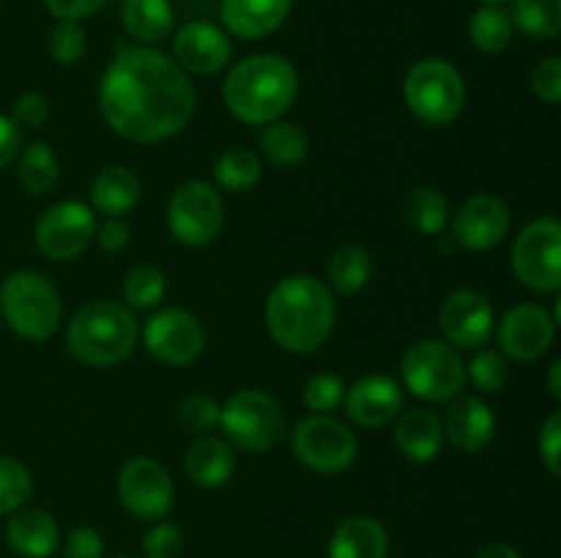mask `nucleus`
Returning <instances> with one entry per match:
<instances>
[{
	"instance_id": "obj_20",
	"label": "nucleus",
	"mask_w": 561,
	"mask_h": 558,
	"mask_svg": "<svg viewBox=\"0 0 561 558\" xmlns=\"http://www.w3.org/2000/svg\"><path fill=\"white\" fill-rule=\"evenodd\" d=\"M294 0H222L219 3V20L225 33L236 38L255 42V38L272 36L283 22L288 20Z\"/></svg>"
},
{
	"instance_id": "obj_2",
	"label": "nucleus",
	"mask_w": 561,
	"mask_h": 558,
	"mask_svg": "<svg viewBox=\"0 0 561 558\" xmlns=\"http://www.w3.org/2000/svg\"><path fill=\"white\" fill-rule=\"evenodd\" d=\"M334 317V295L310 274H290L268 290V334L288 353H316L332 334Z\"/></svg>"
},
{
	"instance_id": "obj_43",
	"label": "nucleus",
	"mask_w": 561,
	"mask_h": 558,
	"mask_svg": "<svg viewBox=\"0 0 561 558\" xmlns=\"http://www.w3.org/2000/svg\"><path fill=\"white\" fill-rule=\"evenodd\" d=\"M104 539L91 525H77L64 542V558H102Z\"/></svg>"
},
{
	"instance_id": "obj_8",
	"label": "nucleus",
	"mask_w": 561,
	"mask_h": 558,
	"mask_svg": "<svg viewBox=\"0 0 561 558\" xmlns=\"http://www.w3.org/2000/svg\"><path fill=\"white\" fill-rule=\"evenodd\" d=\"M403 383L411 394L431 403H449L466 386V364L458 350L442 339H420L400 361Z\"/></svg>"
},
{
	"instance_id": "obj_16",
	"label": "nucleus",
	"mask_w": 561,
	"mask_h": 558,
	"mask_svg": "<svg viewBox=\"0 0 561 558\" xmlns=\"http://www.w3.org/2000/svg\"><path fill=\"white\" fill-rule=\"evenodd\" d=\"M557 337V321L540 304H515L499 323V345L502 356L515 361H537L551 350Z\"/></svg>"
},
{
	"instance_id": "obj_28",
	"label": "nucleus",
	"mask_w": 561,
	"mask_h": 558,
	"mask_svg": "<svg viewBox=\"0 0 561 558\" xmlns=\"http://www.w3.org/2000/svg\"><path fill=\"white\" fill-rule=\"evenodd\" d=\"M373 277V257L365 246L343 244L329 257V279L332 288L343 295H354L370 282Z\"/></svg>"
},
{
	"instance_id": "obj_41",
	"label": "nucleus",
	"mask_w": 561,
	"mask_h": 558,
	"mask_svg": "<svg viewBox=\"0 0 561 558\" xmlns=\"http://www.w3.org/2000/svg\"><path fill=\"white\" fill-rule=\"evenodd\" d=\"M142 553L146 558H181L184 553V534L175 523H157L142 536Z\"/></svg>"
},
{
	"instance_id": "obj_45",
	"label": "nucleus",
	"mask_w": 561,
	"mask_h": 558,
	"mask_svg": "<svg viewBox=\"0 0 561 558\" xmlns=\"http://www.w3.org/2000/svg\"><path fill=\"white\" fill-rule=\"evenodd\" d=\"M49 115V104L42 93H22L20 98L14 102V109H11V120H14L20 129H38V126L47 120Z\"/></svg>"
},
{
	"instance_id": "obj_48",
	"label": "nucleus",
	"mask_w": 561,
	"mask_h": 558,
	"mask_svg": "<svg viewBox=\"0 0 561 558\" xmlns=\"http://www.w3.org/2000/svg\"><path fill=\"white\" fill-rule=\"evenodd\" d=\"M22 146V129L9 118V115H0V170L9 162H14V156L20 153Z\"/></svg>"
},
{
	"instance_id": "obj_25",
	"label": "nucleus",
	"mask_w": 561,
	"mask_h": 558,
	"mask_svg": "<svg viewBox=\"0 0 561 558\" xmlns=\"http://www.w3.org/2000/svg\"><path fill=\"white\" fill-rule=\"evenodd\" d=\"M184 470L197 487H222L236 470V454L228 441L201 435L184 457Z\"/></svg>"
},
{
	"instance_id": "obj_44",
	"label": "nucleus",
	"mask_w": 561,
	"mask_h": 558,
	"mask_svg": "<svg viewBox=\"0 0 561 558\" xmlns=\"http://www.w3.org/2000/svg\"><path fill=\"white\" fill-rule=\"evenodd\" d=\"M540 457L548 474H561V410H553L540 430Z\"/></svg>"
},
{
	"instance_id": "obj_23",
	"label": "nucleus",
	"mask_w": 561,
	"mask_h": 558,
	"mask_svg": "<svg viewBox=\"0 0 561 558\" xmlns=\"http://www.w3.org/2000/svg\"><path fill=\"white\" fill-rule=\"evenodd\" d=\"M5 542L22 558H49L58 547V523L44 509H16L5 525Z\"/></svg>"
},
{
	"instance_id": "obj_37",
	"label": "nucleus",
	"mask_w": 561,
	"mask_h": 558,
	"mask_svg": "<svg viewBox=\"0 0 561 558\" xmlns=\"http://www.w3.org/2000/svg\"><path fill=\"white\" fill-rule=\"evenodd\" d=\"M33 492V479L22 463L0 457V514H11L25 507Z\"/></svg>"
},
{
	"instance_id": "obj_22",
	"label": "nucleus",
	"mask_w": 561,
	"mask_h": 558,
	"mask_svg": "<svg viewBox=\"0 0 561 558\" xmlns=\"http://www.w3.org/2000/svg\"><path fill=\"white\" fill-rule=\"evenodd\" d=\"M394 443L411 463H431L444 449L442 419L427 408H403L394 427Z\"/></svg>"
},
{
	"instance_id": "obj_7",
	"label": "nucleus",
	"mask_w": 561,
	"mask_h": 558,
	"mask_svg": "<svg viewBox=\"0 0 561 558\" xmlns=\"http://www.w3.org/2000/svg\"><path fill=\"white\" fill-rule=\"evenodd\" d=\"M219 427L236 449L263 454L283 441L288 421L283 405L272 394L261 388H244L219 405Z\"/></svg>"
},
{
	"instance_id": "obj_13",
	"label": "nucleus",
	"mask_w": 561,
	"mask_h": 558,
	"mask_svg": "<svg viewBox=\"0 0 561 558\" xmlns=\"http://www.w3.org/2000/svg\"><path fill=\"white\" fill-rule=\"evenodd\" d=\"M142 339H146L148 353L157 361L170 367H186L203 353L206 332L192 312L168 306L148 317Z\"/></svg>"
},
{
	"instance_id": "obj_47",
	"label": "nucleus",
	"mask_w": 561,
	"mask_h": 558,
	"mask_svg": "<svg viewBox=\"0 0 561 558\" xmlns=\"http://www.w3.org/2000/svg\"><path fill=\"white\" fill-rule=\"evenodd\" d=\"M96 241L104 252L115 255V252L126 249L131 241V230L124 219H113L107 217V222L96 224Z\"/></svg>"
},
{
	"instance_id": "obj_40",
	"label": "nucleus",
	"mask_w": 561,
	"mask_h": 558,
	"mask_svg": "<svg viewBox=\"0 0 561 558\" xmlns=\"http://www.w3.org/2000/svg\"><path fill=\"white\" fill-rule=\"evenodd\" d=\"M179 425L186 432L206 435L211 427L219 425V403L208 397V394H190L179 405Z\"/></svg>"
},
{
	"instance_id": "obj_33",
	"label": "nucleus",
	"mask_w": 561,
	"mask_h": 558,
	"mask_svg": "<svg viewBox=\"0 0 561 558\" xmlns=\"http://www.w3.org/2000/svg\"><path fill=\"white\" fill-rule=\"evenodd\" d=\"M513 27L531 38H557L561 33V0H513Z\"/></svg>"
},
{
	"instance_id": "obj_19",
	"label": "nucleus",
	"mask_w": 561,
	"mask_h": 558,
	"mask_svg": "<svg viewBox=\"0 0 561 558\" xmlns=\"http://www.w3.org/2000/svg\"><path fill=\"white\" fill-rule=\"evenodd\" d=\"M345 410L359 427H387L400 416L405 405L403 386L389 375L359 377L351 388H345Z\"/></svg>"
},
{
	"instance_id": "obj_10",
	"label": "nucleus",
	"mask_w": 561,
	"mask_h": 558,
	"mask_svg": "<svg viewBox=\"0 0 561 558\" xmlns=\"http://www.w3.org/2000/svg\"><path fill=\"white\" fill-rule=\"evenodd\" d=\"M290 446L301 465L323 476L343 474L356 460L354 432L327 414H312L301 419L290 432Z\"/></svg>"
},
{
	"instance_id": "obj_6",
	"label": "nucleus",
	"mask_w": 561,
	"mask_h": 558,
	"mask_svg": "<svg viewBox=\"0 0 561 558\" xmlns=\"http://www.w3.org/2000/svg\"><path fill=\"white\" fill-rule=\"evenodd\" d=\"M403 96L411 113L427 126H449L466 104L460 71L444 58L416 60L403 82Z\"/></svg>"
},
{
	"instance_id": "obj_9",
	"label": "nucleus",
	"mask_w": 561,
	"mask_h": 558,
	"mask_svg": "<svg viewBox=\"0 0 561 558\" xmlns=\"http://www.w3.org/2000/svg\"><path fill=\"white\" fill-rule=\"evenodd\" d=\"M513 271L535 293H557L561 288V224L540 217L526 224L513 241Z\"/></svg>"
},
{
	"instance_id": "obj_29",
	"label": "nucleus",
	"mask_w": 561,
	"mask_h": 558,
	"mask_svg": "<svg viewBox=\"0 0 561 558\" xmlns=\"http://www.w3.org/2000/svg\"><path fill=\"white\" fill-rule=\"evenodd\" d=\"M307 148H310L307 131L296 124L274 120V124H266V129L261 131V151L277 167H296V164H301L307 159Z\"/></svg>"
},
{
	"instance_id": "obj_49",
	"label": "nucleus",
	"mask_w": 561,
	"mask_h": 558,
	"mask_svg": "<svg viewBox=\"0 0 561 558\" xmlns=\"http://www.w3.org/2000/svg\"><path fill=\"white\" fill-rule=\"evenodd\" d=\"M477 558H524V556H520L515 547L502 545V542H493V545L482 547V550L477 553Z\"/></svg>"
},
{
	"instance_id": "obj_32",
	"label": "nucleus",
	"mask_w": 561,
	"mask_h": 558,
	"mask_svg": "<svg viewBox=\"0 0 561 558\" xmlns=\"http://www.w3.org/2000/svg\"><path fill=\"white\" fill-rule=\"evenodd\" d=\"M58 159H55L53 148L47 142H31L22 151L20 164H16V178L25 186V191H31V195H47L58 184Z\"/></svg>"
},
{
	"instance_id": "obj_11",
	"label": "nucleus",
	"mask_w": 561,
	"mask_h": 558,
	"mask_svg": "<svg viewBox=\"0 0 561 558\" xmlns=\"http://www.w3.org/2000/svg\"><path fill=\"white\" fill-rule=\"evenodd\" d=\"M225 206L219 191L206 181H184L168 202V228L184 246H206L219 235Z\"/></svg>"
},
{
	"instance_id": "obj_46",
	"label": "nucleus",
	"mask_w": 561,
	"mask_h": 558,
	"mask_svg": "<svg viewBox=\"0 0 561 558\" xmlns=\"http://www.w3.org/2000/svg\"><path fill=\"white\" fill-rule=\"evenodd\" d=\"M104 3H107V0H44V5H47V11L55 16V20H75V22L96 14Z\"/></svg>"
},
{
	"instance_id": "obj_5",
	"label": "nucleus",
	"mask_w": 561,
	"mask_h": 558,
	"mask_svg": "<svg viewBox=\"0 0 561 558\" xmlns=\"http://www.w3.org/2000/svg\"><path fill=\"white\" fill-rule=\"evenodd\" d=\"M0 315L25 339H49L60 326V299L47 277L14 271L0 284Z\"/></svg>"
},
{
	"instance_id": "obj_30",
	"label": "nucleus",
	"mask_w": 561,
	"mask_h": 558,
	"mask_svg": "<svg viewBox=\"0 0 561 558\" xmlns=\"http://www.w3.org/2000/svg\"><path fill=\"white\" fill-rule=\"evenodd\" d=\"M513 20L502 5H482L469 20V38L480 53H504L513 42Z\"/></svg>"
},
{
	"instance_id": "obj_24",
	"label": "nucleus",
	"mask_w": 561,
	"mask_h": 558,
	"mask_svg": "<svg viewBox=\"0 0 561 558\" xmlns=\"http://www.w3.org/2000/svg\"><path fill=\"white\" fill-rule=\"evenodd\" d=\"M389 534L376 518L354 514L343 520L329 542V558H387Z\"/></svg>"
},
{
	"instance_id": "obj_34",
	"label": "nucleus",
	"mask_w": 561,
	"mask_h": 558,
	"mask_svg": "<svg viewBox=\"0 0 561 558\" xmlns=\"http://www.w3.org/2000/svg\"><path fill=\"white\" fill-rule=\"evenodd\" d=\"M261 156L250 148H228L214 164V178L228 191H250L261 181Z\"/></svg>"
},
{
	"instance_id": "obj_18",
	"label": "nucleus",
	"mask_w": 561,
	"mask_h": 558,
	"mask_svg": "<svg viewBox=\"0 0 561 558\" xmlns=\"http://www.w3.org/2000/svg\"><path fill=\"white\" fill-rule=\"evenodd\" d=\"M173 53L181 69L208 77L217 74L230 63L233 44H230V36L222 27H217L214 22L195 20L181 27L173 42Z\"/></svg>"
},
{
	"instance_id": "obj_42",
	"label": "nucleus",
	"mask_w": 561,
	"mask_h": 558,
	"mask_svg": "<svg viewBox=\"0 0 561 558\" xmlns=\"http://www.w3.org/2000/svg\"><path fill=\"white\" fill-rule=\"evenodd\" d=\"M531 91L546 104L561 102V58L551 55V58L540 60L535 66V71H531Z\"/></svg>"
},
{
	"instance_id": "obj_31",
	"label": "nucleus",
	"mask_w": 561,
	"mask_h": 558,
	"mask_svg": "<svg viewBox=\"0 0 561 558\" xmlns=\"http://www.w3.org/2000/svg\"><path fill=\"white\" fill-rule=\"evenodd\" d=\"M405 222L422 235H438L449 224V200L433 186H420L405 197Z\"/></svg>"
},
{
	"instance_id": "obj_51",
	"label": "nucleus",
	"mask_w": 561,
	"mask_h": 558,
	"mask_svg": "<svg viewBox=\"0 0 561 558\" xmlns=\"http://www.w3.org/2000/svg\"><path fill=\"white\" fill-rule=\"evenodd\" d=\"M482 5H502V3H510V0H480Z\"/></svg>"
},
{
	"instance_id": "obj_4",
	"label": "nucleus",
	"mask_w": 561,
	"mask_h": 558,
	"mask_svg": "<svg viewBox=\"0 0 561 558\" xmlns=\"http://www.w3.org/2000/svg\"><path fill=\"white\" fill-rule=\"evenodd\" d=\"M137 321L129 306L115 301H93L71 317L66 345L71 356L88 367H115L135 350Z\"/></svg>"
},
{
	"instance_id": "obj_52",
	"label": "nucleus",
	"mask_w": 561,
	"mask_h": 558,
	"mask_svg": "<svg viewBox=\"0 0 561 558\" xmlns=\"http://www.w3.org/2000/svg\"><path fill=\"white\" fill-rule=\"evenodd\" d=\"M118 558H129V556H118Z\"/></svg>"
},
{
	"instance_id": "obj_15",
	"label": "nucleus",
	"mask_w": 561,
	"mask_h": 558,
	"mask_svg": "<svg viewBox=\"0 0 561 558\" xmlns=\"http://www.w3.org/2000/svg\"><path fill=\"white\" fill-rule=\"evenodd\" d=\"M438 326L449 345L463 350H480L491 339L496 317L493 306L480 290L460 288L444 299L442 312H438Z\"/></svg>"
},
{
	"instance_id": "obj_39",
	"label": "nucleus",
	"mask_w": 561,
	"mask_h": 558,
	"mask_svg": "<svg viewBox=\"0 0 561 558\" xmlns=\"http://www.w3.org/2000/svg\"><path fill=\"white\" fill-rule=\"evenodd\" d=\"M88 36L75 20H58V25L49 31V55L60 66H71L85 55Z\"/></svg>"
},
{
	"instance_id": "obj_35",
	"label": "nucleus",
	"mask_w": 561,
	"mask_h": 558,
	"mask_svg": "<svg viewBox=\"0 0 561 558\" xmlns=\"http://www.w3.org/2000/svg\"><path fill=\"white\" fill-rule=\"evenodd\" d=\"M164 293H168V277L157 266L140 263L126 274L124 301L131 310H153L164 299Z\"/></svg>"
},
{
	"instance_id": "obj_14",
	"label": "nucleus",
	"mask_w": 561,
	"mask_h": 558,
	"mask_svg": "<svg viewBox=\"0 0 561 558\" xmlns=\"http://www.w3.org/2000/svg\"><path fill=\"white\" fill-rule=\"evenodd\" d=\"M173 479L157 460L135 457L121 468L118 498L135 518L164 520L173 509Z\"/></svg>"
},
{
	"instance_id": "obj_36",
	"label": "nucleus",
	"mask_w": 561,
	"mask_h": 558,
	"mask_svg": "<svg viewBox=\"0 0 561 558\" xmlns=\"http://www.w3.org/2000/svg\"><path fill=\"white\" fill-rule=\"evenodd\" d=\"M466 377L485 394L502 392L510 381L507 359L502 353H496V350L480 348L474 353V359L466 364Z\"/></svg>"
},
{
	"instance_id": "obj_1",
	"label": "nucleus",
	"mask_w": 561,
	"mask_h": 558,
	"mask_svg": "<svg viewBox=\"0 0 561 558\" xmlns=\"http://www.w3.org/2000/svg\"><path fill=\"white\" fill-rule=\"evenodd\" d=\"M195 104L186 71L148 47H121L99 85L104 120L129 142L170 140L190 126Z\"/></svg>"
},
{
	"instance_id": "obj_17",
	"label": "nucleus",
	"mask_w": 561,
	"mask_h": 558,
	"mask_svg": "<svg viewBox=\"0 0 561 558\" xmlns=\"http://www.w3.org/2000/svg\"><path fill=\"white\" fill-rule=\"evenodd\" d=\"M510 233V208L502 197L471 195L453 217V239L469 252H488Z\"/></svg>"
},
{
	"instance_id": "obj_12",
	"label": "nucleus",
	"mask_w": 561,
	"mask_h": 558,
	"mask_svg": "<svg viewBox=\"0 0 561 558\" xmlns=\"http://www.w3.org/2000/svg\"><path fill=\"white\" fill-rule=\"evenodd\" d=\"M93 239H96V217L85 202H55L36 224V246L49 260H75L91 246Z\"/></svg>"
},
{
	"instance_id": "obj_3",
	"label": "nucleus",
	"mask_w": 561,
	"mask_h": 558,
	"mask_svg": "<svg viewBox=\"0 0 561 558\" xmlns=\"http://www.w3.org/2000/svg\"><path fill=\"white\" fill-rule=\"evenodd\" d=\"M296 93H299V74L288 60L272 53L239 60L222 85L228 113L250 126H266L283 118Z\"/></svg>"
},
{
	"instance_id": "obj_21",
	"label": "nucleus",
	"mask_w": 561,
	"mask_h": 558,
	"mask_svg": "<svg viewBox=\"0 0 561 558\" xmlns=\"http://www.w3.org/2000/svg\"><path fill=\"white\" fill-rule=\"evenodd\" d=\"M442 425L444 438H449L460 452L474 454L491 443L493 432H496V416L485 399L466 394V397H455Z\"/></svg>"
},
{
	"instance_id": "obj_38",
	"label": "nucleus",
	"mask_w": 561,
	"mask_h": 558,
	"mask_svg": "<svg viewBox=\"0 0 561 558\" xmlns=\"http://www.w3.org/2000/svg\"><path fill=\"white\" fill-rule=\"evenodd\" d=\"M345 381L334 372H318L305 386V405L312 414H332L345 399Z\"/></svg>"
},
{
	"instance_id": "obj_26",
	"label": "nucleus",
	"mask_w": 561,
	"mask_h": 558,
	"mask_svg": "<svg viewBox=\"0 0 561 558\" xmlns=\"http://www.w3.org/2000/svg\"><path fill=\"white\" fill-rule=\"evenodd\" d=\"M140 178H137L135 170L129 167H104L102 173L93 178L91 184V202L99 213L104 217L121 219L124 213H129L131 208L140 200Z\"/></svg>"
},
{
	"instance_id": "obj_50",
	"label": "nucleus",
	"mask_w": 561,
	"mask_h": 558,
	"mask_svg": "<svg viewBox=\"0 0 561 558\" xmlns=\"http://www.w3.org/2000/svg\"><path fill=\"white\" fill-rule=\"evenodd\" d=\"M548 392L553 399H561V361L557 359L548 367Z\"/></svg>"
},
{
	"instance_id": "obj_27",
	"label": "nucleus",
	"mask_w": 561,
	"mask_h": 558,
	"mask_svg": "<svg viewBox=\"0 0 561 558\" xmlns=\"http://www.w3.org/2000/svg\"><path fill=\"white\" fill-rule=\"evenodd\" d=\"M173 5L170 0H124L121 25L131 38L142 44H159L173 31Z\"/></svg>"
}]
</instances>
